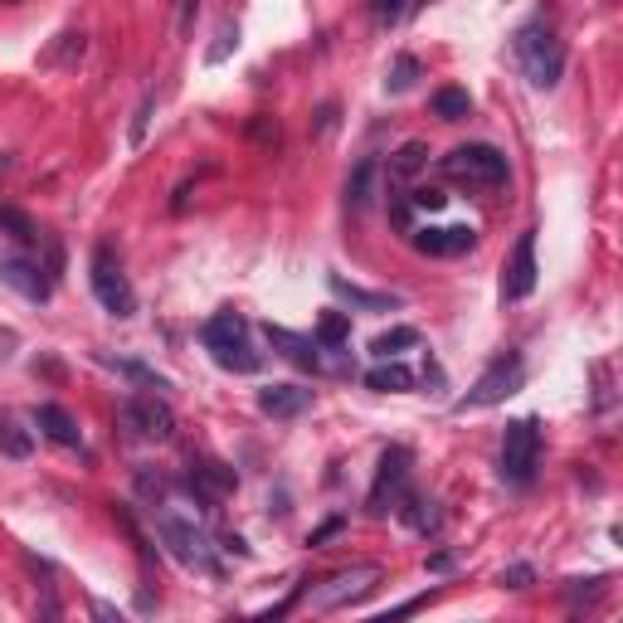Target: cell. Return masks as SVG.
I'll list each match as a JSON object with an SVG mask.
<instances>
[{
	"label": "cell",
	"mask_w": 623,
	"mask_h": 623,
	"mask_svg": "<svg viewBox=\"0 0 623 623\" xmlns=\"http://www.w3.org/2000/svg\"><path fill=\"white\" fill-rule=\"evenodd\" d=\"M156 536H161V546L176 555V565L185 570H195V575H210V580H220L224 565H220V546H215V536L200 526V521H190L181 512H161L156 507Z\"/></svg>",
	"instance_id": "cell-1"
},
{
	"label": "cell",
	"mask_w": 623,
	"mask_h": 623,
	"mask_svg": "<svg viewBox=\"0 0 623 623\" xmlns=\"http://www.w3.org/2000/svg\"><path fill=\"white\" fill-rule=\"evenodd\" d=\"M512 54H516V69L526 74V83L541 88V93H550L565 78V44L555 39V30L546 20H526L512 35Z\"/></svg>",
	"instance_id": "cell-2"
},
{
	"label": "cell",
	"mask_w": 623,
	"mask_h": 623,
	"mask_svg": "<svg viewBox=\"0 0 623 623\" xmlns=\"http://www.w3.org/2000/svg\"><path fill=\"white\" fill-rule=\"evenodd\" d=\"M439 171L448 176V181L468 185V190H497V185L512 181L507 156L492 147V142H463V147H453L439 161Z\"/></svg>",
	"instance_id": "cell-3"
},
{
	"label": "cell",
	"mask_w": 623,
	"mask_h": 623,
	"mask_svg": "<svg viewBox=\"0 0 623 623\" xmlns=\"http://www.w3.org/2000/svg\"><path fill=\"white\" fill-rule=\"evenodd\" d=\"M88 288L98 297V307L117 317V322H127V317H137V288H132V278H127V268H122V258L112 244H98L93 258H88Z\"/></svg>",
	"instance_id": "cell-4"
},
{
	"label": "cell",
	"mask_w": 623,
	"mask_h": 623,
	"mask_svg": "<svg viewBox=\"0 0 623 623\" xmlns=\"http://www.w3.org/2000/svg\"><path fill=\"white\" fill-rule=\"evenodd\" d=\"M541 468V419L526 414V419H512L507 434H502V453H497V473L507 487H526Z\"/></svg>",
	"instance_id": "cell-5"
},
{
	"label": "cell",
	"mask_w": 623,
	"mask_h": 623,
	"mask_svg": "<svg viewBox=\"0 0 623 623\" xmlns=\"http://www.w3.org/2000/svg\"><path fill=\"white\" fill-rule=\"evenodd\" d=\"M380 575H385L380 565H351V570H336V575H327L322 585H312L307 604H312V614H336V609H346V604L370 599L375 585H380Z\"/></svg>",
	"instance_id": "cell-6"
},
{
	"label": "cell",
	"mask_w": 623,
	"mask_h": 623,
	"mask_svg": "<svg viewBox=\"0 0 623 623\" xmlns=\"http://www.w3.org/2000/svg\"><path fill=\"white\" fill-rule=\"evenodd\" d=\"M521 385H526V361H521V351H507V356H497L492 366L477 375L473 390L453 404V409H458V414H468V409H492V404H502L507 395H516Z\"/></svg>",
	"instance_id": "cell-7"
},
{
	"label": "cell",
	"mask_w": 623,
	"mask_h": 623,
	"mask_svg": "<svg viewBox=\"0 0 623 623\" xmlns=\"http://www.w3.org/2000/svg\"><path fill=\"white\" fill-rule=\"evenodd\" d=\"M117 424H122L132 439L166 443L176 434V409L161 400V395H127L122 409H117Z\"/></svg>",
	"instance_id": "cell-8"
},
{
	"label": "cell",
	"mask_w": 623,
	"mask_h": 623,
	"mask_svg": "<svg viewBox=\"0 0 623 623\" xmlns=\"http://www.w3.org/2000/svg\"><path fill=\"white\" fill-rule=\"evenodd\" d=\"M409 463H414V453H409L404 443H390V448L380 453V468H375V482H370V497H366V512L370 516H390V512H395L400 492L409 487Z\"/></svg>",
	"instance_id": "cell-9"
},
{
	"label": "cell",
	"mask_w": 623,
	"mask_h": 623,
	"mask_svg": "<svg viewBox=\"0 0 623 623\" xmlns=\"http://www.w3.org/2000/svg\"><path fill=\"white\" fill-rule=\"evenodd\" d=\"M0 283L10 293H20L25 302H49L54 297V273L35 254H0Z\"/></svg>",
	"instance_id": "cell-10"
},
{
	"label": "cell",
	"mask_w": 623,
	"mask_h": 623,
	"mask_svg": "<svg viewBox=\"0 0 623 623\" xmlns=\"http://www.w3.org/2000/svg\"><path fill=\"white\" fill-rule=\"evenodd\" d=\"M181 487L210 512L215 502H224L234 487H239V473L229 468V463H220V458H195L190 468H185V477H181Z\"/></svg>",
	"instance_id": "cell-11"
},
{
	"label": "cell",
	"mask_w": 623,
	"mask_h": 623,
	"mask_svg": "<svg viewBox=\"0 0 623 623\" xmlns=\"http://www.w3.org/2000/svg\"><path fill=\"white\" fill-rule=\"evenodd\" d=\"M536 283H541V268H536V229H526V234L516 239L507 268H502V302H526V297L536 293Z\"/></svg>",
	"instance_id": "cell-12"
},
{
	"label": "cell",
	"mask_w": 623,
	"mask_h": 623,
	"mask_svg": "<svg viewBox=\"0 0 623 623\" xmlns=\"http://www.w3.org/2000/svg\"><path fill=\"white\" fill-rule=\"evenodd\" d=\"M409 249L424 258H458L477 249V229L473 224H448V229H409Z\"/></svg>",
	"instance_id": "cell-13"
},
{
	"label": "cell",
	"mask_w": 623,
	"mask_h": 623,
	"mask_svg": "<svg viewBox=\"0 0 623 623\" xmlns=\"http://www.w3.org/2000/svg\"><path fill=\"white\" fill-rule=\"evenodd\" d=\"M327 288H331V297H341V302L356 307V312H400L404 307L400 293H370V288L351 283V278H341V273H327Z\"/></svg>",
	"instance_id": "cell-14"
},
{
	"label": "cell",
	"mask_w": 623,
	"mask_h": 623,
	"mask_svg": "<svg viewBox=\"0 0 623 623\" xmlns=\"http://www.w3.org/2000/svg\"><path fill=\"white\" fill-rule=\"evenodd\" d=\"M35 429L49 443H59V448H83V429H78V419L64 409V404H54V400L35 409Z\"/></svg>",
	"instance_id": "cell-15"
},
{
	"label": "cell",
	"mask_w": 623,
	"mask_h": 623,
	"mask_svg": "<svg viewBox=\"0 0 623 623\" xmlns=\"http://www.w3.org/2000/svg\"><path fill=\"white\" fill-rule=\"evenodd\" d=\"M258 409L268 419H297V414L312 409V390H302V385H268V390H258Z\"/></svg>",
	"instance_id": "cell-16"
},
{
	"label": "cell",
	"mask_w": 623,
	"mask_h": 623,
	"mask_svg": "<svg viewBox=\"0 0 623 623\" xmlns=\"http://www.w3.org/2000/svg\"><path fill=\"white\" fill-rule=\"evenodd\" d=\"M83 54H88V35L83 30H59V35L49 39V49L39 54V69H59V74H69L83 64Z\"/></svg>",
	"instance_id": "cell-17"
},
{
	"label": "cell",
	"mask_w": 623,
	"mask_h": 623,
	"mask_svg": "<svg viewBox=\"0 0 623 623\" xmlns=\"http://www.w3.org/2000/svg\"><path fill=\"white\" fill-rule=\"evenodd\" d=\"M429 166V147L424 142H404L395 156H390V166H385V181H390V195H404L409 185H414V176Z\"/></svg>",
	"instance_id": "cell-18"
},
{
	"label": "cell",
	"mask_w": 623,
	"mask_h": 623,
	"mask_svg": "<svg viewBox=\"0 0 623 623\" xmlns=\"http://www.w3.org/2000/svg\"><path fill=\"white\" fill-rule=\"evenodd\" d=\"M375 185H380V161H375V156H361L356 171L346 176V210H351V215H366L370 205H375Z\"/></svg>",
	"instance_id": "cell-19"
},
{
	"label": "cell",
	"mask_w": 623,
	"mask_h": 623,
	"mask_svg": "<svg viewBox=\"0 0 623 623\" xmlns=\"http://www.w3.org/2000/svg\"><path fill=\"white\" fill-rule=\"evenodd\" d=\"M200 341H205V351H224V346H239V341H249V322L239 317V312H215L205 327H200Z\"/></svg>",
	"instance_id": "cell-20"
},
{
	"label": "cell",
	"mask_w": 623,
	"mask_h": 623,
	"mask_svg": "<svg viewBox=\"0 0 623 623\" xmlns=\"http://www.w3.org/2000/svg\"><path fill=\"white\" fill-rule=\"evenodd\" d=\"M395 516H400L409 531H419V536H434V531H439V512H434V502L419 497V492H409V487H404L400 502H395Z\"/></svg>",
	"instance_id": "cell-21"
},
{
	"label": "cell",
	"mask_w": 623,
	"mask_h": 623,
	"mask_svg": "<svg viewBox=\"0 0 623 623\" xmlns=\"http://www.w3.org/2000/svg\"><path fill=\"white\" fill-rule=\"evenodd\" d=\"M366 385L375 395H404V390H414V370L390 356V361H380L375 370H366Z\"/></svg>",
	"instance_id": "cell-22"
},
{
	"label": "cell",
	"mask_w": 623,
	"mask_h": 623,
	"mask_svg": "<svg viewBox=\"0 0 623 623\" xmlns=\"http://www.w3.org/2000/svg\"><path fill=\"white\" fill-rule=\"evenodd\" d=\"M0 234H10V239H15L25 254H30V249H39V239H44V229H39V224L30 220L25 210H15V205H0Z\"/></svg>",
	"instance_id": "cell-23"
},
{
	"label": "cell",
	"mask_w": 623,
	"mask_h": 623,
	"mask_svg": "<svg viewBox=\"0 0 623 623\" xmlns=\"http://www.w3.org/2000/svg\"><path fill=\"white\" fill-rule=\"evenodd\" d=\"M210 356H215V366L220 370H234V375H258V370H263V351H254L249 341L224 346V351H210Z\"/></svg>",
	"instance_id": "cell-24"
},
{
	"label": "cell",
	"mask_w": 623,
	"mask_h": 623,
	"mask_svg": "<svg viewBox=\"0 0 623 623\" xmlns=\"http://www.w3.org/2000/svg\"><path fill=\"white\" fill-rule=\"evenodd\" d=\"M409 346H419V331L414 327H390V331H380V336L370 341V356H375V361H390V356H400V351H409Z\"/></svg>",
	"instance_id": "cell-25"
},
{
	"label": "cell",
	"mask_w": 623,
	"mask_h": 623,
	"mask_svg": "<svg viewBox=\"0 0 623 623\" xmlns=\"http://www.w3.org/2000/svg\"><path fill=\"white\" fill-rule=\"evenodd\" d=\"M434 112H439L443 122H463V117H473V98H468V88H439V93H434Z\"/></svg>",
	"instance_id": "cell-26"
},
{
	"label": "cell",
	"mask_w": 623,
	"mask_h": 623,
	"mask_svg": "<svg viewBox=\"0 0 623 623\" xmlns=\"http://www.w3.org/2000/svg\"><path fill=\"white\" fill-rule=\"evenodd\" d=\"M0 453H5V458H30V453H35V439H30L15 419H0Z\"/></svg>",
	"instance_id": "cell-27"
},
{
	"label": "cell",
	"mask_w": 623,
	"mask_h": 623,
	"mask_svg": "<svg viewBox=\"0 0 623 623\" xmlns=\"http://www.w3.org/2000/svg\"><path fill=\"white\" fill-rule=\"evenodd\" d=\"M234 49H239V20L229 15V20H220V30H215V44L205 49V64H224Z\"/></svg>",
	"instance_id": "cell-28"
},
{
	"label": "cell",
	"mask_w": 623,
	"mask_h": 623,
	"mask_svg": "<svg viewBox=\"0 0 623 623\" xmlns=\"http://www.w3.org/2000/svg\"><path fill=\"white\" fill-rule=\"evenodd\" d=\"M151 112H156V83H147V93H142V103H137V112H132V127H127V142H132V147H142V142H147Z\"/></svg>",
	"instance_id": "cell-29"
},
{
	"label": "cell",
	"mask_w": 623,
	"mask_h": 623,
	"mask_svg": "<svg viewBox=\"0 0 623 623\" xmlns=\"http://www.w3.org/2000/svg\"><path fill=\"white\" fill-rule=\"evenodd\" d=\"M317 341H322V346H351V317H346V312H327V317L317 322Z\"/></svg>",
	"instance_id": "cell-30"
},
{
	"label": "cell",
	"mask_w": 623,
	"mask_h": 623,
	"mask_svg": "<svg viewBox=\"0 0 623 623\" xmlns=\"http://www.w3.org/2000/svg\"><path fill=\"white\" fill-rule=\"evenodd\" d=\"M414 78H419V59H414V54H400L395 69H390V78H385V93H409Z\"/></svg>",
	"instance_id": "cell-31"
},
{
	"label": "cell",
	"mask_w": 623,
	"mask_h": 623,
	"mask_svg": "<svg viewBox=\"0 0 623 623\" xmlns=\"http://www.w3.org/2000/svg\"><path fill=\"white\" fill-rule=\"evenodd\" d=\"M137 492L147 497L151 512H156V507H166V492H171V482H166V477H156L151 468H137Z\"/></svg>",
	"instance_id": "cell-32"
},
{
	"label": "cell",
	"mask_w": 623,
	"mask_h": 623,
	"mask_svg": "<svg viewBox=\"0 0 623 623\" xmlns=\"http://www.w3.org/2000/svg\"><path fill=\"white\" fill-rule=\"evenodd\" d=\"M370 20L380 25V30H390V25H400L404 10H409V0H366Z\"/></svg>",
	"instance_id": "cell-33"
},
{
	"label": "cell",
	"mask_w": 623,
	"mask_h": 623,
	"mask_svg": "<svg viewBox=\"0 0 623 623\" xmlns=\"http://www.w3.org/2000/svg\"><path fill=\"white\" fill-rule=\"evenodd\" d=\"M278 117H268V112H258L254 122H249V142H258L263 151H278Z\"/></svg>",
	"instance_id": "cell-34"
},
{
	"label": "cell",
	"mask_w": 623,
	"mask_h": 623,
	"mask_svg": "<svg viewBox=\"0 0 623 623\" xmlns=\"http://www.w3.org/2000/svg\"><path fill=\"white\" fill-rule=\"evenodd\" d=\"M404 200H409L414 210H424V215H439V210H448V195H443V190H434V185H414Z\"/></svg>",
	"instance_id": "cell-35"
},
{
	"label": "cell",
	"mask_w": 623,
	"mask_h": 623,
	"mask_svg": "<svg viewBox=\"0 0 623 623\" xmlns=\"http://www.w3.org/2000/svg\"><path fill=\"white\" fill-rule=\"evenodd\" d=\"M112 370H122V375H132V380H142V385H151V390H166V375H156L151 366H142V361H108Z\"/></svg>",
	"instance_id": "cell-36"
},
{
	"label": "cell",
	"mask_w": 623,
	"mask_h": 623,
	"mask_svg": "<svg viewBox=\"0 0 623 623\" xmlns=\"http://www.w3.org/2000/svg\"><path fill=\"white\" fill-rule=\"evenodd\" d=\"M195 15H200V0H176V35L181 39L195 35Z\"/></svg>",
	"instance_id": "cell-37"
},
{
	"label": "cell",
	"mask_w": 623,
	"mask_h": 623,
	"mask_svg": "<svg viewBox=\"0 0 623 623\" xmlns=\"http://www.w3.org/2000/svg\"><path fill=\"white\" fill-rule=\"evenodd\" d=\"M341 531H346V516H331V521H322V526L307 536V546H327L331 536H341Z\"/></svg>",
	"instance_id": "cell-38"
},
{
	"label": "cell",
	"mask_w": 623,
	"mask_h": 623,
	"mask_svg": "<svg viewBox=\"0 0 623 623\" xmlns=\"http://www.w3.org/2000/svg\"><path fill=\"white\" fill-rule=\"evenodd\" d=\"M531 580H536V570H531V565H507V570H502V585H507V589H526Z\"/></svg>",
	"instance_id": "cell-39"
},
{
	"label": "cell",
	"mask_w": 623,
	"mask_h": 623,
	"mask_svg": "<svg viewBox=\"0 0 623 623\" xmlns=\"http://www.w3.org/2000/svg\"><path fill=\"white\" fill-rule=\"evenodd\" d=\"M336 127V103H322L317 108V122H312V132H331Z\"/></svg>",
	"instance_id": "cell-40"
},
{
	"label": "cell",
	"mask_w": 623,
	"mask_h": 623,
	"mask_svg": "<svg viewBox=\"0 0 623 623\" xmlns=\"http://www.w3.org/2000/svg\"><path fill=\"white\" fill-rule=\"evenodd\" d=\"M220 550H224V555H239V560H249V546H244L239 536H224V541H220Z\"/></svg>",
	"instance_id": "cell-41"
},
{
	"label": "cell",
	"mask_w": 623,
	"mask_h": 623,
	"mask_svg": "<svg viewBox=\"0 0 623 623\" xmlns=\"http://www.w3.org/2000/svg\"><path fill=\"white\" fill-rule=\"evenodd\" d=\"M429 570H434V575H443V570H453V555H448V550H439V555H429Z\"/></svg>",
	"instance_id": "cell-42"
},
{
	"label": "cell",
	"mask_w": 623,
	"mask_h": 623,
	"mask_svg": "<svg viewBox=\"0 0 623 623\" xmlns=\"http://www.w3.org/2000/svg\"><path fill=\"white\" fill-rule=\"evenodd\" d=\"M93 614H98V619H117V623H122V614H117L112 604H103V599H93Z\"/></svg>",
	"instance_id": "cell-43"
}]
</instances>
